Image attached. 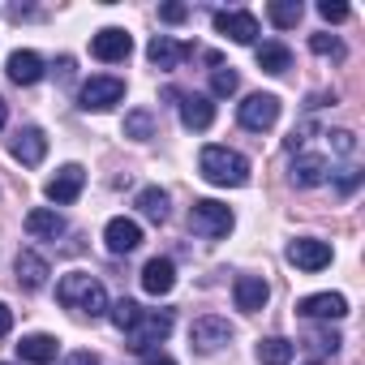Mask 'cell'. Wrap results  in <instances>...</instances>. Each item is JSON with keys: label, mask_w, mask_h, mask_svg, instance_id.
Listing matches in <instances>:
<instances>
[{"label": "cell", "mask_w": 365, "mask_h": 365, "mask_svg": "<svg viewBox=\"0 0 365 365\" xmlns=\"http://www.w3.org/2000/svg\"><path fill=\"white\" fill-rule=\"evenodd\" d=\"M56 301H61L65 309L86 314V318H103V314H108V292H103V284H99L95 275H86V271H69V275L56 284Z\"/></svg>", "instance_id": "cell-1"}, {"label": "cell", "mask_w": 365, "mask_h": 365, "mask_svg": "<svg viewBox=\"0 0 365 365\" xmlns=\"http://www.w3.org/2000/svg\"><path fill=\"white\" fill-rule=\"evenodd\" d=\"M198 168H202V176L211 180V185H224V190H237V185L250 180V159L228 150V146H202Z\"/></svg>", "instance_id": "cell-2"}, {"label": "cell", "mask_w": 365, "mask_h": 365, "mask_svg": "<svg viewBox=\"0 0 365 365\" xmlns=\"http://www.w3.org/2000/svg\"><path fill=\"white\" fill-rule=\"evenodd\" d=\"M125 335H129V348L133 352H150L155 344H163L172 335V309H142L138 322Z\"/></svg>", "instance_id": "cell-3"}, {"label": "cell", "mask_w": 365, "mask_h": 365, "mask_svg": "<svg viewBox=\"0 0 365 365\" xmlns=\"http://www.w3.org/2000/svg\"><path fill=\"white\" fill-rule=\"evenodd\" d=\"M190 228H194L198 237H207V241H220V237L232 232V211H228L224 202H215V198H202V202H194V211H190Z\"/></svg>", "instance_id": "cell-4"}, {"label": "cell", "mask_w": 365, "mask_h": 365, "mask_svg": "<svg viewBox=\"0 0 365 365\" xmlns=\"http://www.w3.org/2000/svg\"><path fill=\"white\" fill-rule=\"evenodd\" d=\"M237 120H241V129H250V133H267L275 120H279V99L275 95H250L241 108H237Z\"/></svg>", "instance_id": "cell-5"}, {"label": "cell", "mask_w": 365, "mask_h": 365, "mask_svg": "<svg viewBox=\"0 0 365 365\" xmlns=\"http://www.w3.org/2000/svg\"><path fill=\"white\" fill-rule=\"evenodd\" d=\"M125 99V82L120 78H91L82 91H78V103L86 108V112H108V108H116Z\"/></svg>", "instance_id": "cell-6"}, {"label": "cell", "mask_w": 365, "mask_h": 365, "mask_svg": "<svg viewBox=\"0 0 365 365\" xmlns=\"http://www.w3.org/2000/svg\"><path fill=\"white\" fill-rule=\"evenodd\" d=\"M82 185H86V168L82 163H65L52 180H48V202H56V207H69V202H78V194H82Z\"/></svg>", "instance_id": "cell-7"}, {"label": "cell", "mask_w": 365, "mask_h": 365, "mask_svg": "<svg viewBox=\"0 0 365 365\" xmlns=\"http://www.w3.org/2000/svg\"><path fill=\"white\" fill-rule=\"evenodd\" d=\"M232 339V327H228V318H215V314H207V318H198L194 327H190V348H198V352H215V348H224Z\"/></svg>", "instance_id": "cell-8"}, {"label": "cell", "mask_w": 365, "mask_h": 365, "mask_svg": "<svg viewBox=\"0 0 365 365\" xmlns=\"http://www.w3.org/2000/svg\"><path fill=\"white\" fill-rule=\"evenodd\" d=\"M129 52H133V39H129V31H120V26H103V31L91 39V56H95V61L116 65V61H125Z\"/></svg>", "instance_id": "cell-9"}, {"label": "cell", "mask_w": 365, "mask_h": 365, "mask_svg": "<svg viewBox=\"0 0 365 365\" xmlns=\"http://www.w3.org/2000/svg\"><path fill=\"white\" fill-rule=\"evenodd\" d=\"M288 262L297 271H322V267H331V245L327 241H314V237H297L288 245Z\"/></svg>", "instance_id": "cell-10"}, {"label": "cell", "mask_w": 365, "mask_h": 365, "mask_svg": "<svg viewBox=\"0 0 365 365\" xmlns=\"http://www.w3.org/2000/svg\"><path fill=\"white\" fill-rule=\"evenodd\" d=\"M180 103V125L185 129H194V133H202V129H211V120H215V103H211V95H176Z\"/></svg>", "instance_id": "cell-11"}, {"label": "cell", "mask_w": 365, "mask_h": 365, "mask_svg": "<svg viewBox=\"0 0 365 365\" xmlns=\"http://www.w3.org/2000/svg\"><path fill=\"white\" fill-rule=\"evenodd\" d=\"M9 150H14V159H18L22 168H39L43 155H48V138H43V129L26 125V129H18V138H14Z\"/></svg>", "instance_id": "cell-12"}, {"label": "cell", "mask_w": 365, "mask_h": 365, "mask_svg": "<svg viewBox=\"0 0 365 365\" xmlns=\"http://www.w3.org/2000/svg\"><path fill=\"white\" fill-rule=\"evenodd\" d=\"M103 245H108V254H133V250L142 245V228H138L133 220L116 215V220H108V228H103Z\"/></svg>", "instance_id": "cell-13"}, {"label": "cell", "mask_w": 365, "mask_h": 365, "mask_svg": "<svg viewBox=\"0 0 365 365\" xmlns=\"http://www.w3.org/2000/svg\"><path fill=\"white\" fill-rule=\"evenodd\" d=\"M288 176H292L297 190H314V185H322V180L331 176V163L322 155H297L292 168H288Z\"/></svg>", "instance_id": "cell-14"}, {"label": "cell", "mask_w": 365, "mask_h": 365, "mask_svg": "<svg viewBox=\"0 0 365 365\" xmlns=\"http://www.w3.org/2000/svg\"><path fill=\"white\" fill-rule=\"evenodd\" d=\"M215 31L228 35L232 43H254L258 39V18L245 14V9H232V14H215Z\"/></svg>", "instance_id": "cell-15"}, {"label": "cell", "mask_w": 365, "mask_h": 365, "mask_svg": "<svg viewBox=\"0 0 365 365\" xmlns=\"http://www.w3.org/2000/svg\"><path fill=\"white\" fill-rule=\"evenodd\" d=\"M232 297H237V309H245V314H258V309L271 301V288H267V279H262V275H237V284H232Z\"/></svg>", "instance_id": "cell-16"}, {"label": "cell", "mask_w": 365, "mask_h": 365, "mask_svg": "<svg viewBox=\"0 0 365 365\" xmlns=\"http://www.w3.org/2000/svg\"><path fill=\"white\" fill-rule=\"evenodd\" d=\"M297 314L301 318H344L348 314V301L339 297V292H314V297H301L297 301Z\"/></svg>", "instance_id": "cell-17"}, {"label": "cell", "mask_w": 365, "mask_h": 365, "mask_svg": "<svg viewBox=\"0 0 365 365\" xmlns=\"http://www.w3.org/2000/svg\"><path fill=\"white\" fill-rule=\"evenodd\" d=\"M198 48L194 43H176V39H168V35H155L150 39V48H146V56H150V65H159V69H176L185 56H194Z\"/></svg>", "instance_id": "cell-18"}, {"label": "cell", "mask_w": 365, "mask_h": 365, "mask_svg": "<svg viewBox=\"0 0 365 365\" xmlns=\"http://www.w3.org/2000/svg\"><path fill=\"white\" fill-rule=\"evenodd\" d=\"M14 271H18V284L22 288H43L48 284V275H52V267H48V258H39L35 250H22L18 254V262H14Z\"/></svg>", "instance_id": "cell-19"}, {"label": "cell", "mask_w": 365, "mask_h": 365, "mask_svg": "<svg viewBox=\"0 0 365 365\" xmlns=\"http://www.w3.org/2000/svg\"><path fill=\"white\" fill-rule=\"evenodd\" d=\"M172 284H176V267H172V258H150V262L142 267V288H146L150 297H168Z\"/></svg>", "instance_id": "cell-20"}, {"label": "cell", "mask_w": 365, "mask_h": 365, "mask_svg": "<svg viewBox=\"0 0 365 365\" xmlns=\"http://www.w3.org/2000/svg\"><path fill=\"white\" fill-rule=\"evenodd\" d=\"M65 220L52 211V207H35L31 215H26V232L35 237V241H56V237H65Z\"/></svg>", "instance_id": "cell-21"}, {"label": "cell", "mask_w": 365, "mask_h": 365, "mask_svg": "<svg viewBox=\"0 0 365 365\" xmlns=\"http://www.w3.org/2000/svg\"><path fill=\"white\" fill-rule=\"evenodd\" d=\"M56 348H61L56 335H43V331H39V335H26V339L18 344V356L31 361V365H48V361H56Z\"/></svg>", "instance_id": "cell-22"}, {"label": "cell", "mask_w": 365, "mask_h": 365, "mask_svg": "<svg viewBox=\"0 0 365 365\" xmlns=\"http://www.w3.org/2000/svg\"><path fill=\"white\" fill-rule=\"evenodd\" d=\"M9 78H14L18 86H35V82L43 78L39 52H14V56H9Z\"/></svg>", "instance_id": "cell-23"}, {"label": "cell", "mask_w": 365, "mask_h": 365, "mask_svg": "<svg viewBox=\"0 0 365 365\" xmlns=\"http://www.w3.org/2000/svg\"><path fill=\"white\" fill-rule=\"evenodd\" d=\"M258 69H262V73H288V69H292V52H288L279 39L258 43Z\"/></svg>", "instance_id": "cell-24"}, {"label": "cell", "mask_w": 365, "mask_h": 365, "mask_svg": "<svg viewBox=\"0 0 365 365\" xmlns=\"http://www.w3.org/2000/svg\"><path fill=\"white\" fill-rule=\"evenodd\" d=\"M292 356H297V344L284 339V335H271V339L258 344V361L262 365H292Z\"/></svg>", "instance_id": "cell-25"}, {"label": "cell", "mask_w": 365, "mask_h": 365, "mask_svg": "<svg viewBox=\"0 0 365 365\" xmlns=\"http://www.w3.org/2000/svg\"><path fill=\"white\" fill-rule=\"evenodd\" d=\"M138 211H142L150 224H163V220H168V194H163L159 185H146V190L138 194Z\"/></svg>", "instance_id": "cell-26"}, {"label": "cell", "mask_w": 365, "mask_h": 365, "mask_svg": "<svg viewBox=\"0 0 365 365\" xmlns=\"http://www.w3.org/2000/svg\"><path fill=\"white\" fill-rule=\"evenodd\" d=\"M271 22L279 26V31H292L301 18H305V5H301V0H271Z\"/></svg>", "instance_id": "cell-27"}, {"label": "cell", "mask_w": 365, "mask_h": 365, "mask_svg": "<svg viewBox=\"0 0 365 365\" xmlns=\"http://www.w3.org/2000/svg\"><path fill=\"white\" fill-rule=\"evenodd\" d=\"M125 138H133V142H146V138H155V116H150L146 108L129 112V116H125Z\"/></svg>", "instance_id": "cell-28"}, {"label": "cell", "mask_w": 365, "mask_h": 365, "mask_svg": "<svg viewBox=\"0 0 365 365\" xmlns=\"http://www.w3.org/2000/svg\"><path fill=\"white\" fill-rule=\"evenodd\" d=\"M237 86H241L237 69H232V65H215V73H211V95H215V99H228V95H237Z\"/></svg>", "instance_id": "cell-29"}, {"label": "cell", "mask_w": 365, "mask_h": 365, "mask_svg": "<svg viewBox=\"0 0 365 365\" xmlns=\"http://www.w3.org/2000/svg\"><path fill=\"white\" fill-rule=\"evenodd\" d=\"M138 314H142V305H138V301H129V297H120L116 305H108V318H112V327H116V331H129V327L138 322Z\"/></svg>", "instance_id": "cell-30"}, {"label": "cell", "mask_w": 365, "mask_h": 365, "mask_svg": "<svg viewBox=\"0 0 365 365\" xmlns=\"http://www.w3.org/2000/svg\"><path fill=\"white\" fill-rule=\"evenodd\" d=\"M309 52L331 56V61H344V43H339L335 35H309Z\"/></svg>", "instance_id": "cell-31"}, {"label": "cell", "mask_w": 365, "mask_h": 365, "mask_svg": "<svg viewBox=\"0 0 365 365\" xmlns=\"http://www.w3.org/2000/svg\"><path fill=\"white\" fill-rule=\"evenodd\" d=\"M309 344H314V348H318V352H322V356H335V352H339V344H344V339H339V335H335V331H314V339H309Z\"/></svg>", "instance_id": "cell-32"}, {"label": "cell", "mask_w": 365, "mask_h": 365, "mask_svg": "<svg viewBox=\"0 0 365 365\" xmlns=\"http://www.w3.org/2000/svg\"><path fill=\"white\" fill-rule=\"evenodd\" d=\"M327 138H331V150H335V155H352V150H356V138H352L348 129H331Z\"/></svg>", "instance_id": "cell-33"}, {"label": "cell", "mask_w": 365, "mask_h": 365, "mask_svg": "<svg viewBox=\"0 0 365 365\" xmlns=\"http://www.w3.org/2000/svg\"><path fill=\"white\" fill-rule=\"evenodd\" d=\"M309 133H314V125H297V129H292V133H288V138H284V146H288V150H292V155H297V150H301V146H305V142H309Z\"/></svg>", "instance_id": "cell-34"}, {"label": "cell", "mask_w": 365, "mask_h": 365, "mask_svg": "<svg viewBox=\"0 0 365 365\" xmlns=\"http://www.w3.org/2000/svg\"><path fill=\"white\" fill-rule=\"evenodd\" d=\"M318 14H322L327 22H344V18H348V5H339V0H322Z\"/></svg>", "instance_id": "cell-35"}, {"label": "cell", "mask_w": 365, "mask_h": 365, "mask_svg": "<svg viewBox=\"0 0 365 365\" xmlns=\"http://www.w3.org/2000/svg\"><path fill=\"white\" fill-rule=\"evenodd\" d=\"M159 18H163V22H185V18H190V5H163Z\"/></svg>", "instance_id": "cell-36"}, {"label": "cell", "mask_w": 365, "mask_h": 365, "mask_svg": "<svg viewBox=\"0 0 365 365\" xmlns=\"http://www.w3.org/2000/svg\"><path fill=\"white\" fill-rule=\"evenodd\" d=\"M356 185H361V172H356V168H344V172H339V190H344V194H352Z\"/></svg>", "instance_id": "cell-37"}, {"label": "cell", "mask_w": 365, "mask_h": 365, "mask_svg": "<svg viewBox=\"0 0 365 365\" xmlns=\"http://www.w3.org/2000/svg\"><path fill=\"white\" fill-rule=\"evenodd\" d=\"M9 331H14V309H9L5 301H0V339H5Z\"/></svg>", "instance_id": "cell-38"}, {"label": "cell", "mask_w": 365, "mask_h": 365, "mask_svg": "<svg viewBox=\"0 0 365 365\" xmlns=\"http://www.w3.org/2000/svg\"><path fill=\"white\" fill-rule=\"evenodd\" d=\"M65 365H99V356H95V352H69Z\"/></svg>", "instance_id": "cell-39"}, {"label": "cell", "mask_w": 365, "mask_h": 365, "mask_svg": "<svg viewBox=\"0 0 365 365\" xmlns=\"http://www.w3.org/2000/svg\"><path fill=\"white\" fill-rule=\"evenodd\" d=\"M150 365H176L172 356H150Z\"/></svg>", "instance_id": "cell-40"}, {"label": "cell", "mask_w": 365, "mask_h": 365, "mask_svg": "<svg viewBox=\"0 0 365 365\" xmlns=\"http://www.w3.org/2000/svg\"><path fill=\"white\" fill-rule=\"evenodd\" d=\"M5 116H9V112H5V99H0V129H5Z\"/></svg>", "instance_id": "cell-41"}, {"label": "cell", "mask_w": 365, "mask_h": 365, "mask_svg": "<svg viewBox=\"0 0 365 365\" xmlns=\"http://www.w3.org/2000/svg\"><path fill=\"white\" fill-rule=\"evenodd\" d=\"M309 365H322V361H309Z\"/></svg>", "instance_id": "cell-42"}]
</instances>
